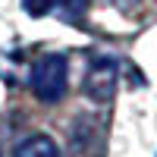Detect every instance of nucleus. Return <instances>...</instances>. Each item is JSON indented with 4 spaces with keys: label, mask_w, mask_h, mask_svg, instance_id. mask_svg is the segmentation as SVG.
Wrapping results in <instances>:
<instances>
[{
    "label": "nucleus",
    "mask_w": 157,
    "mask_h": 157,
    "mask_svg": "<svg viewBox=\"0 0 157 157\" xmlns=\"http://www.w3.org/2000/svg\"><path fill=\"white\" fill-rule=\"evenodd\" d=\"M29 85L41 104H60L69 91V60L63 54H41L32 63Z\"/></svg>",
    "instance_id": "obj_1"
},
{
    "label": "nucleus",
    "mask_w": 157,
    "mask_h": 157,
    "mask_svg": "<svg viewBox=\"0 0 157 157\" xmlns=\"http://www.w3.org/2000/svg\"><path fill=\"white\" fill-rule=\"evenodd\" d=\"M116 82H120V63L107 54L91 57L85 78H82V91L94 101V104H107L116 94Z\"/></svg>",
    "instance_id": "obj_2"
},
{
    "label": "nucleus",
    "mask_w": 157,
    "mask_h": 157,
    "mask_svg": "<svg viewBox=\"0 0 157 157\" xmlns=\"http://www.w3.org/2000/svg\"><path fill=\"white\" fill-rule=\"evenodd\" d=\"M13 157H60V148H57V141L50 138V135L32 132V135L19 138V145H16V151H13Z\"/></svg>",
    "instance_id": "obj_3"
},
{
    "label": "nucleus",
    "mask_w": 157,
    "mask_h": 157,
    "mask_svg": "<svg viewBox=\"0 0 157 157\" xmlns=\"http://www.w3.org/2000/svg\"><path fill=\"white\" fill-rule=\"evenodd\" d=\"M88 3H91V0H54V6H57L69 22L82 19V16H85V10H88Z\"/></svg>",
    "instance_id": "obj_4"
},
{
    "label": "nucleus",
    "mask_w": 157,
    "mask_h": 157,
    "mask_svg": "<svg viewBox=\"0 0 157 157\" xmlns=\"http://www.w3.org/2000/svg\"><path fill=\"white\" fill-rule=\"evenodd\" d=\"M22 10L38 19V16H47V13L54 10V0H22Z\"/></svg>",
    "instance_id": "obj_5"
},
{
    "label": "nucleus",
    "mask_w": 157,
    "mask_h": 157,
    "mask_svg": "<svg viewBox=\"0 0 157 157\" xmlns=\"http://www.w3.org/2000/svg\"><path fill=\"white\" fill-rule=\"evenodd\" d=\"M113 6L120 10V13H132V10L141 6V0H113Z\"/></svg>",
    "instance_id": "obj_6"
},
{
    "label": "nucleus",
    "mask_w": 157,
    "mask_h": 157,
    "mask_svg": "<svg viewBox=\"0 0 157 157\" xmlns=\"http://www.w3.org/2000/svg\"><path fill=\"white\" fill-rule=\"evenodd\" d=\"M0 157H3V154H0Z\"/></svg>",
    "instance_id": "obj_7"
}]
</instances>
